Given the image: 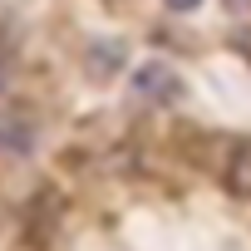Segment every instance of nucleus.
<instances>
[{
    "mask_svg": "<svg viewBox=\"0 0 251 251\" xmlns=\"http://www.w3.org/2000/svg\"><path fill=\"white\" fill-rule=\"evenodd\" d=\"M133 89H138L143 99H153V103H173V99L182 94V79H177L168 64H143V69L133 74Z\"/></svg>",
    "mask_w": 251,
    "mask_h": 251,
    "instance_id": "1",
    "label": "nucleus"
},
{
    "mask_svg": "<svg viewBox=\"0 0 251 251\" xmlns=\"http://www.w3.org/2000/svg\"><path fill=\"white\" fill-rule=\"evenodd\" d=\"M222 177H226V192H231V197H246V202H251V138H241V143L231 148Z\"/></svg>",
    "mask_w": 251,
    "mask_h": 251,
    "instance_id": "2",
    "label": "nucleus"
},
{
    "mask_svg": "<svg viewBox=\"0 0 251 251\" xmlns=\"http://www.w3.org/2000/svg\"><path fill=\"white\" fill-rule=\"evenodd\" d=\"M0 148H10V153H25L30 148V128L15 118H0Z\"/></svg>",
    "mask_w": 251,
    "mask_h": 251,
    "instance_id": "3",
    "label": "nucleus"
},
{
    "mask_svg": "<svg viewBox=\"0 0 251 251\" xmlns=\"http://www.w3.org/2000/svg\"><path fill=\"white\" fill-rule=\"evenodd\" d=\"M173 10H192V5H202V0H168Z\"/></svg>",
    "mask_w": 251,
    "mask_h": 251,
    "instance_id": "4",
    "label": "nucleus"
}]
</instances>
